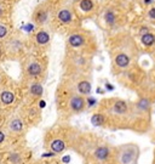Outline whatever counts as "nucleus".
<instances>
[{
  "mask_svg": "<svg viewBox=\"0 0 155 164\" xmlns=\"http://www.w3.org/2000/svg\"><path fill=\"white\" fill-rule=\"evenodd\" d=\"M74 1H79V0H74ZM80 1H81V0H80Z\"/></svg>",
  "mask_w": 155,
  "mask_h": 164,
  "instance_id": "obj_23",
  "label": "nucleus"
},
{
  "mask_svg": "<svg viewBox=\"0 0 155 164\" xmlns=\"http://www.w3.org/2000/svg\"><path fill=\"white\" fill-rule=\"evenodd\" d=\"M93 6H94L93 0H81V1L79 2V7H80V10L84 11V12H90L93 9Z\"/></svg>",
  "mask_w": 155,
  "mask_h": 164,
  "instance_id": "obj_16",
  "label": "nucleus"
},
{
  "mask_svg": "<svg viewBox=\"0 0 155 164\" xmlns=\"http://www.w3.org/2000/svg\"><path fill=\"white\" fill-rule=\"evenodd\" d=\"M4 140H5V135H4V132H1V131H0V143H1Z\"/></svg>",
  "mask_w": 155,
  "mask_h": 164,
  "instance_id": "obj_22",
  "label": "nucleus"
},
{
  "mask_svg": "<svg viewBox=\"0 0 155 164\" xmlns=\"http://www.w3.org/2000/svg\"><path fill=\"white\" fill-rule=\"evenodd\" d=\"M76 89H78V93H79V94H81V95H87V94H90V91H91V84H90V82H87V80H81V82L78 83Z\"/></svg>",
  "mask_w": 155,
  "mask_h": 164,
  "instance_id": "obj_8",
  "label": "nucleus"
},
{
  "mask_svg": "<svg viewBox=\"0 0 155 164\" xmlns=\"http://www.w3.org/2000/svg\"><path fill=\"white\" fill-rule=\"evenodd\" d=\"M35 41L38 45L40 46H44L46 44H49L50 41V34L46 32V31H39L35 35Z\"/></svg>",
  "mask_w": 155,
  "mask_h": 164,
  "instance_id": "obj_7",
  "label": "nucleus"
},
{
  "mask_svg": "<svg viewBox=\"0 0 155 164\" xmlns=\"http://www.w3.org/2000/svg\"><path fill=\"white\" fill-rule=\"evenodd\" d=\"M91 122L94 127H101L104 122V117L102 114H93V117L91 118Z\"/></svg>",
  "mask_w": 155,
  "mask_h": 164,
  "instance_id": "obj_19",
  "label": "nucleus"
},
{
  "mask_svg": "<svg viewBox=\"0 0 155 164\" xmlns=\"http://www.w3.org/2000/svg\"><path fill=\"white\" fill-rule=\"evenodd\" d=\"M148 17L152 18V20H155V7H152V9L148 11Z\"/></svg>",
  "mask_w": 155,
  "mask_h": 164,
  "instance_id": "obj_21",
  "label": "nucleus"
},
{
  "mask_svg": "<svg viewBox=\"0 0 155 164\" xmlns=\"http://www.w3.org/2000/svg\"><path fill=\"white\" fill-rule=\"evenodd\" d=\"M114 62H115V65L118 66L119 68H126V67H128L131 60H130V56H128V55L121 52V54H118V55L115 56Z\"/></svg>",
  "mask_w": 155,
  "mask_h": 164,
  "instance_id": "obj_6",
  "label": "nucleus"
},
{
  "mask_svg": "<svg viewBox=\"0 0 155 164\" xmlns=\"http://www.w3.org/2000/svg\"><path fill=\"white\" fill-rule=\"evenodd\" d=\"M9 129L11 131H13V132H20L23 129V122L20 118H13L9 123Z\"/></svg>",
  "mask_w": 155,
  "mask_h": 164,
  "instance_id": "obj_13",
  "label": "nucleus"
},
{
  "mask_svg": "<svg viewBox=\"0 0 155 164\" xmlns=\"http://www.w3.org/2000/svg\"><path fill=\"white\" fill-rule=\"evenodd\" d=\"M31 94L33 96H41L42 95V86L39 83H34L31 85Z\"/></svg>",
  "mask_w": 155,
  "mask_h": 164,
  "instance_id": "obj_18",
  "label": "nucleus"
},
{
  "mask_svg": "<svg viewBox=\"0 0 155 164\" xmlns=\"http://www.w3.org/2000/svg\"><path fill=\"white\" fill-rule=\"evenodd\" d=\"M135 159V152L133 151H127L125 150L120 154V162L121 164H131Z\"/></svg>",
  "mask_w": 155,
  "mask_h": 164,
  "instance_id": "obj_9",
  "label": "nucleus"
},
{
  "mask_svg": "<svg viewBox=\"0 0 155 164\" xmlns=\"http://www.w3.org/2000/svg\"><path fill=\"white\" fill-rule=\"evenodd\" d=\"M93 156H94V158L98 159V161H105V159H108L109 156H110V150H109L108 147H105V146H101V147L96 148Z\"/></svg>",
  "mask_w": 155,
  "mask_h": 164,
  "instance_id": "obj_5",
  "label": "nucleus"
},
{
  "mask_svg": "<svg viewBox=\"0 0 155 164\" xmlns=\"http://www.w3.org/2000/svg\"><path fill=\"white\" fill-rule=\"evenodd\" d=\"M26 72L29 77H38L42 73V66L38 61H31L26 66Z\"/></svg>",
  "mask_w": 155,
  "mask_h": 164,
  "instance_id": "obj_3",
  "label": "nucleus"
},
{
  "mask_svg": "<svg viewBox=\"0 0 155 164\" xmlns=\"http://www.w3.org/2000/svg\"><path fill=\"white\" fill-rule=\"evenodd\" d=\"M7 34V28L4 26V25H0V39L5 38Z\"/></svg>",
  "mask_w": 155,
  "mask_h": 164,
  "instance_id": "obj_20",
  "label": "nucleus"
},
{
  "mask_svg": "<svg viewBox=\"0 0 155 164\" xmlns=\"http://www.w3.org/2000/svg\"><path fill=\"white\" fill-rule=\"evenodd\" d=\"M69 107L73 112H81L85 108V100L79 95H74L69 100Z\"/></svg>",
  "mask_w": 155,
  "mask_h": 164,
  "instance_id": "obj_2",
  "label": "nucleus"
},
{
  "mask_svg": "<svg viewBox=\"0 0 155 164\" xmlns=\"http://www.w3.org/2000/svg\"><path fill=\"white\" fill-rule=\"evenodd\" d=\"M34 20H35V22L38 25H42L47 20V10L40 9L39 11H36L35 15H34Z\"/></svg>",
  "mask_w": 155,
  "mask_h": 164,
  "instance_id": "obj_14",
  "label": "nucleus"
},
{
  "mask_svg": "<svg viewBox=\"0 0 155 164\" xmlns=\"http://www.w3.org/2000/svg\"><path fill=\"white\" fill-rule=\"evenodd\" d=\"M141 41H142V44H143L144 46L150 48V46H153L155 44V35L150 32L144 33V34L142 35V38H141Z\"/></svg>",
  "mask_w": 155,
  "mask_h": 164,
  "instance_id": "obj_11",
  "label": "nucleus"
},
{
  "mask_svg": "<svg viewBox=\"0 0 155 164\" xmlns=\"http://www.w3.org/2000/svg\"><path fill=\"white\" fill-rule=\"evenodd\" d=\"M85 43V36L83 34H72L68 38V44L72 48H81Z\"/></svg>",
  "mask_w": 155,
  "mask_h": 164,
  "instance_id": "obj_4",
  "label": "nucleus"
},
{
  "mask_svg": "<svg viewBox=\"0 0 155 164\" xmlns=\"http://www.w3.org/2000/svg\"><path fill=\"white\" fill-rule=\"evenodd\" d=\"M50 148L54 152H56V153H61V152L64 151V148H65V143L63 142L62 140H60V139H55L54 141H51Z\"/></svg>",
  "mask_w": 155,
  "mask_h": 164,
  "instance_id": "obj_10",
  "label": "nucleus"
},
{
  "mask_svg": "<svg viewBox=\"0 0 155 164\" xmlns=\"http://www.w3.org/2000/svg\"><path fill=\"white\" fill-rule=\"evenodd\" d=\"M0 100H1V102H2L4 105H10V103L13 102L15 95H13L11 91H7V90H6V91H2V93H1Z\"/></svg>",
  "mask_w": 155,
  "mask_h": 164,
  "instance_id": "obj_15",
  "label": "nucleus"
},
{
  "mask_svg": "<svg viewBox=\"0 0 155 164\" xmlns=\"http://www.w3.org/2000/svg\"><path fill=\"white\" fill-rule=\"evenodd\" d=\"M57 20L62 25H69L73 21V11L68 7H62L57 11Z\"/></svg>",
  "mask_w": 155,
  "mask_h": 164,
  "instance_id": "obj_1",
  "label": "nucleus"
},
{
  "mask_svg": "<svg viewBox=\"0 0 155 164\" xmlns=\"http://www.w3.org/2000/svg\"><path fill=\"white\" fill-rule=\"evenodd\" d=\"M104 20H105V22H107V25H108V26H114V25H115V22H116L115 12H114V11H112V10L105 11V13H104Z\"/></svg>",
  "mask_w": 155,
  "mask_h": 164,
  "instance_id": "obj_17",
  "label": "nucleus"
},
{
  "mask_svg": "<svg viewBox=\"0 0 155 164\" xmlns=\"http://www.w3.org/2000/svg\"><path fill=\"white\" fill-rule=\"evenodd\" d=\"M113 111L118 114H124L127 111V103L123 100H116L113 105Z\"/></svg>",
  "mask_w": 155,
  "mask_h": 164,
  "instance_id": "obj_12",
  "label": "nucleus"
}]
</instances>
